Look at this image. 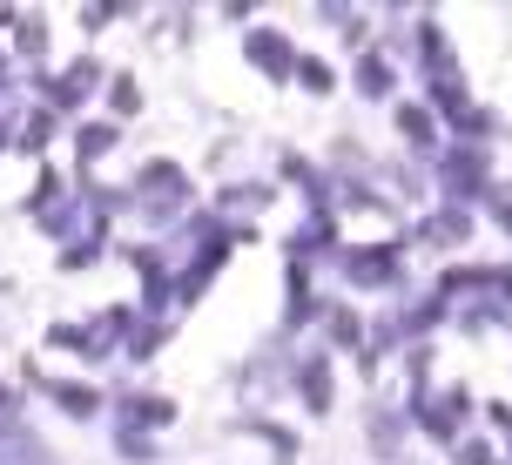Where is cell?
Masks as SVG:
<instances>
[{
	"label": "cell",
	"mask_w": 512,
	"mask_h": 465,
	"mask_svg": "<svg viewBox=\"0 0 512 465\" xmlns=\"http://www.w3.org/2000/svg\"><path fill=\"white\" fill-rule=\"evenodd\" d=\"M0 465H48V452L27 439L21 425H7V439H0Z\"/></svg>",
	"instance_id": "cell-1"
},
{
	"label": "cell",
	"mask_w": 512,
	"mask_h": 465,
	"mask_svg": "<svg viewBox=\"0 0 512 465\" xmlns=\"http://www.w3.org/2000/svg\"><path fill=\"white\" fill-rule=\"evenodd\" d=\"M358 277H364V284L391 277V250H384V257H378V250H364V257H358Z\"/></svg>",
	"instance_id": "cell-2"
},
{
	"label": "cell",
	"mask_w": 512,
	"mask_h": 465,
	"mask_svg": "<svg viewBox=\"0 0 512 465\" xmlns=\"http://www.w3.org/2000/svg\"><path fill=\"white\" fill-rule=\"evenodd\" d=\"M283 54H290L283 41H270V34H256V61H263V68H283Z\"/></svg>",
	"instance_id": "cell-3"
}]
</instances>
